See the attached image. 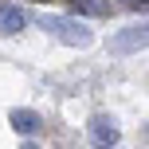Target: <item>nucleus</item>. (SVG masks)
<instances>
[{
  "instance_id": "nucleus-6",
  "label": "nucleus",
  "mask_w": 149,
  "mask_h": 149,
  "mask_svg": "<svg viewBox=\"0 0 149 149\" xmlns=\"http://www.w3.org/2000/svg\"><path fill=\"white\" fill-rule=\"evenodd\" d=\"M74 8H82L86 16H102V12H106V4H102V0H74Z\"/></svg>"
},
{
  "instance_id": "nucleus-2",
  "label": "nucleus",
  "mask_w": 149,
  "mask_h": 149,
  "mask_svg": "<svg viewBox=\"0 0 149 149\" xmlns=\"http://www.w3.org/2000/svg\"><path fill=\"white\" fill-rule=\"evenodd\" d=\"M145 47V24H130V28H122L118 36L110 39V51L114 55H134Z\"/></svg>"
},
{
  "instance_id": "nucleus-3",
  "label": "nucleus",
  "mask_w": 149,
  "mask_h": 149,
  "mask_svg": "<svg viewBox=\"0 0 149 149\" xmlns=\"http://www.w3.org/2000/svg\"><path fill=\"white\" fill-rule=\"evenodd\" d=\"M90 141L102 145V149H114L118 145V122H114L110 114H94V118H90Z\"/></svg>"
},
{
  "instance_id": "nucleus-7",
  "label": "nucleus",
  "mask_w": 149,
  "mask_h": 149,
  "mask_svg": "<svg viewBox=\"0 0 149 149\" xmlns=\"http://www.w3.org/2000/svg\"><path fill=\"white\" fill-rule=\"evenodd\" d=\"M20 149H39V145H36V141H24V145H20Z\"/></svg>"
},
{
  "instance_id": "nucleus-1",
  "label": "nucleus",
  "mask_w": 149,
  "mask_h": 149,
  "mask_svg": "<svg viewBox=\"0 0 149 149\" xmlns=\"http://www.w3.org/2000/svg\"><path fill=\"white\" fill-rule=\"evenodd\" d=\"M39 28H43V31H55L67 47H90V43H94V31H90L82 20H71V16L43 12V16H39Z\"/></svg>"
},
{
  "instance_id": "nucleus-4",
  "label": "nucleus",
  "mask_w": 149,
  "mask_h": 149,
  "mask_svg": "<svg viewBox=\"0 0 149 149\" xmlns=\"http://www.w3.org/2000/svg\"><path fill=\"white\" fill-rule=\"evenodd\" d=\"M28 20H31V16L24 12V8L0 4V36H16V31H24V28H28Z\"/></svg>"
},
{
  "instance_id": "nucleus-5",
  "label": "nucleus",
  "mask_w": 149,
  "mask_h": 149,
  "mask_svg": "<svg viewBox=\"0 0 149 149\" xmlns=\"http://www.w3.org/2000/svg\"><path fill=\"white\" fill-rule=\"evenodd\" d=\"M8 122H12L16 134H36V130L43 126V118H39L36 110H28V106H16V110L8 114Z\"/></svg>"
}]
</instances>
